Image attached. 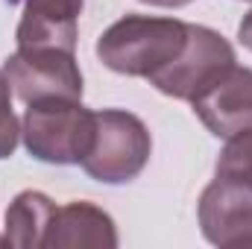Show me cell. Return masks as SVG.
Segmentation results:
<instances>
[{
	"mask_svg": "<svg viewBox=\"0 0 252 249\" xmlns=\"http://www.w3.org/2000/svg\"><path fill=\"white\" fill-rule=\"evenodd\" d=\"M188 44V21L124 15L97 38V59L115 73L150 79L173 64Z\"/></svg>",
	"mask_w": 252,
	"mask_h": 249,
	"instance_id": "obj_1",
	"label": "cell"
},
{
	"mask_svg": "<svg viewBox=\"0 0 252 249\" xmlns=\"http://www.w3.org/2000/svg\"><path fill=\"white\" fill-rule=\"evenodd\" d=\"M97 129V112L85 109L82 100L50 97L30 103L21 121V138L32 158L44 164H79Z\"/></svg>",
	"mask_w": 252,
	"mask_h": 249,
	"instance_id": "obj_2",
	"label": "cell"
},
{
	"mask_svg": "<svg viewBox=\"0 0 252 249\" xmlns=\"http://www.w3.org/2000/svg\"><path fill=\"white\" fill-rule=\"evenodd\" d=\"M153 156V135L147 124L124 109L97 112L94 144L79 167L103 185H126L144 173Z\"/></svg>",
	"mask_w": 252,
	"mask_h": 249,
	"instance_id": "obj_3",
	"label": "cell"
},
{
	"mask_svg": "<svg viewBox=\"0 0 252 249\" xmlns=\"http://www.w3.org/2000/svg\"><path fill=\"white\" fill-rule=\"evenodd\" d=\"M3 73L12 94L21 103H38L50 97L82 100V70L76 50L67 47H15L6 59Z\"/></svg>",
	"mask_w": 252,
	"mask_h": 249,
	"instance_id": "obj_4",
	"label": "cell"
},
{
	"mask_svg": "<svg viewBox=\"0 0 252 249\" xmlns=\"http://www.w3.org/2000/svg\"><path fill=\"white\" fill-rule=\"evenodd\" d=\"M235 62H238V56H235V47L229 44V38H223L211 27L188 24V44H185L182 56L173 64H167L164 70H158L156 76H150L147 82L156 91H161L164 97L190 103L220 70H226Z\"/></svg>",
	"mask_w": 252,
	"mask_h": 249,
	"instance_id": "obj_5",
	"label": "cell"
},
{
	"mask_svg": "<svg viewBox=\"0 0 252 249\" xmlns=\"http://www.w3.org/2000/svg\"><path fill=\"white\" fill-rule=\"evenodd\" d=\"M199 232L208 244L220 249H250L252 247V187L217 176L205 185L196 202Z\"/></svg>",
	"mask_w": 252,
	"mask_h": 249,
	"instance_id": "obj_6",
	"label": "cell"
},
{
	"mask_svg": "<svg viewBox=\"0 0 252 249\" xmlns=\"http://www.w3.org/2000/svg\"><path fill=\"white\" fill-rule=\"evenodd\" d=\"M196 121L214 138H232L252 126V67L229 64L193 100Z\"/></svg>",
	"mask_w": 252,
	"mask_h": 249,
	"instance_id": "obj_7",
	"label": "cell"
},
{
	"mask_svg": "<svg viewBox=\"0 0 252 249\" xmlns=\"http://www.w3.org/2000/svg\"><path fill=\"white\" fill-rule=\"evenodd\" d=\"M18 47H67L76 50V24L85 0H18Z\"/></svg>",
	"mask_w": 252,
	"mask_h": 249,
	"instance_id": "obj_8",
	"label": "cell"
},
{
	"mask_svg": "<svg viewBox=\"0 0 252 249\" xmlns=\"http://www.w3.org/2000/svg\"><path fill=\"white\" fill-rule=\"evenodd\" d=\"M47 249H115L118 247V226L109 211L94 202L73 199L56 205L50 229H47Z\"/></svg>",
	"mask_w": 252,
	"mask_h": 249,
	"instance_id": "obj_9",
	"label": "cell"
},
{
	"mask_svg": "<svg viewBox=\"0 0 252 249\" xmlns=\"http://www.w3.org/2000/svg\"><path fill=\"white\" fill-rule=\"evenodd\" d=\"M56 202L41 190H21L6 208V229L0 247L38 249L47 241V229L53 220Z\"/></svg>",
	"mask_w": 252,
	"mask_h": 249,
	"instance_id": "obj_10",
	"label": "cell"
},
{
	"mask_svg": "<svg viewBox=\"0 0 252 249\" xmlns=\"http://www.w3.org/2000/svg\"><path fill=\"white\" fill-rule=\"evenodd\" d=\"M214 173L238 179V182L252 187V126L238 132V135H232V138H226V147L217 156Z\"/></svg>",
	"mask_w": 252,
	"mask_h": 249,
	"instance_id": "obj_11",
	"label": "cell"
},
{
	"mask_svg": "<svg viewBox=\"0 0 252 249\" xmlns=\"http://www.w3.org/2000/svg\"><path fill=\"white\" fill-rule=\"evenodd\" d=\"M18 141H21V121L12 109V85L0 70V161L18 150Z\"/></svg>",
	"mask_w": 252,
	"mask_h": 249,
	"instance_id": "obj_12",
	"label": "cell"
},
{
	"mask_svg": "<svg viewBox=\"0 0 252 249\" xmlns=\"http://www.w3.org/2000/svg\"><path fill=\"white\" fill-rule=\"evenodd\" d=\"M238 41H241L247 50H252V9L244 15V21L238 24Z\"/></svg>",
	"mask_w": 252,
	"mask_h": 249,
	"instance_id": "obj_13",
	"label": "cell"
},
{
	"mask_svg": "<svg viewBox=\"0 0 252 249\" xmlns=\"http://www.w3.org/2000/svg\"><path fill=\"white\" fill-rule=\"evenodd\" d=\"M141 3L161 6V9H179V6H188V3H193V0H141Z\"/></svg>",
	"mask_w": 252,
	"mask_h": 249,
	"instance_id": "obj_14",
	"label": "cell"
}]
</instances>
